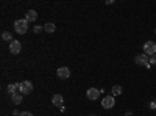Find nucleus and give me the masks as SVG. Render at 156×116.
Listing matches in <instances>:
<instances>
[{
	"label": "nucleus",
	"instance_id": "1",
	"mask_svg": "<svg viewBox=\"0 0 156 116\" xmlns=\"http://www.w3.org/2000/svg\"><path fill=\"white\" fill-rule=\"evenodd\" d=\"M14 30L19 35H25V33H27V30H28V21L27 19H17L14 22Z\"/></svg>",
	"mask_w": 156,
	"mask_h": 116
},
{
	"label": "nucleus",
	"instance_id": "2",
	"mask_svg": "<svg viewBox=\"0 0 156 116\" xmlns=\"http://www.w3.org/2000/svg\"><path fill=\"white\" fill-rule=\"evenodd\" d=\"M134 63L139 64V66H147V68L151 66V64H150V58H148V55H145V54L136 55V57H134Z\"/></svg>",
	"mask_w": 156,
	"mask_h": 116
},
{
	"label": "nucleus",
	"instance_id": "3",
	"mask_svg": "<svg viewBox=\"0 0 156 116\" xmlns=\"http://www.w3.org/2000/svg\"><path fill=\"white\" fill-rule=\"evenodd\" d=\"M31 91H33V83H31V82H28V80H25V82L19 83V93H22L23 96H27V94H30Z\"/></svg>",
	"mask_w": 156,
	"mask_h": 116
},
{
	"label": "nucleus",
	"instance_id": "4",
	"mask_svg": "<svg viewBox=\"0 0 156 116\" xmlns=\"http://www.w3.org/2000/svg\"><path fill=\"white\" fill-rule=\"evenodd\" d=\"M144 54L145 55H150V57L156 55V43L154 41H147L144 44Z\"/></svg>",
	"mask_w": 156,
	"mask_h": 116
},
{
	"label": "nucleus",
	"instance_id": "5",
	"mask_svg": "<svg viewBox=\"0 0 156 116\" xmlns=\"http://www.w3.org/2000/svg\"><path fill=\"white\" fill-rule=\"evenodd\" d=\"M115 105V99H114V96H106V97H103V100H101V107L103 108H112Z\"/></svg>",
	"mask_w": 156,
	"mask_h": 116
},
{
	"label": "nucleus",
	"instance_id": "6",
	"mask_svg": "<svg viewBox=\"0 0 156 116\" xmlns=\"http://www.w3.org/2000/svg\"><path fill=\"white\" fill-rule=\"evenodd\" d=\"M22 50V44L17 41V39H14L12 43H9V54H12V55H17L19 52Z\"/></svg>",
	"mask_w": 156,
	"mask_h": 116
},
{
	"label": "nucleus",
	"instance_id": "7",
	"mask_svg": "<svg viewBox=\"0 0 156 116\" xmlns=\"http://www.w3.org/2000/svg\"><path fill=\"white\" fill-rule=\"evenodd\" d=\"M56 75L59 77L61 80H66V79H69V75H70V69H69V68H66V66L58 68V71H56Z\"/></svg>",
	"mask_w": 156,
	"mask_h": 116
},
{
	"label": "nucleus",
	"instance_id": "8",
	"mask_svg": "<svg viewBox=\"0 0 156 116\" xmlns=\"http://www.w3.org/2000/svg\"><path fill=\"white\" fill-rule=\"evenodd\" d=\"M86 97L89 100H97L100 97V91H98L97 88H89L87 91H86Z\"/></svg>",
	"mask_w": 156,
	"mask_h": 116
},
{
	"label": "nucleus",
	"instance_id": "9",
	"mask_svg": "<svg viewBox=\"0 0 156 116\" xmlns=\"http://www.w3.org/2000/svg\"><path fill=\"white\" fill-rule=\"evenodd\" d=\"M62 96L61 94H55L53 97H51V104H53L55 107H62Z\"/></svg>",
	"mask_w": 156,
	"mask_h": 116
},
{
	"label": "nucleus",
	"instance_id": "10",
	"mask_svg": "<svg viewBox=\"0 0 156 116\" xmlns=\"http://www.w3.org/2000/svg\"><path fill=\"white\" fill-rule=\"evenodd\" d=\"M25 19H27L28 22H34L37 19V13L34 9H28L27 11V16H25Z\"/></svg>",
	"mask_w": 156,
	"mask_h": 116
},
{
	"label": "nucleus",
	"instance_id": "11",
	"mask_svg": "<svg viewBox=\"0 0 156 116\" xmlns=\"http://www.w3.org/2000/svg\"><path fill=\"white\" fill-rule=\"evenodd\" d=\"M22 93H14V94H12L11 96V100H12V104H14V105H19L20 104V102H22Z\"/></svg>",
	"mask_w": 156,
	"mask_h": 116
},
{
	"label": "nucleus",
	"instance_id": "12",
	"mask_svg": "<svg viewBox=\"0 0 156 116\" xmlns=\"http://www.w3.org/2000/svg\"><path fill=\"white\" fill-rule=\"evenodd\" d=\"M44 30H45L47 33H55V32H56V25H55L53 22H47V24L44 25Z\"/></svg>",
	"mask_w": 156,
	"mask_h": 116
},
{
	"label": "nucleus",
	"instance_id": "13",
	"mask_svg": "<svg viewBox=\"0 0 156 116\" xmlns=\"http://www.w3.org/2000/svg\"><path fill=\"white\" fill-rule=\"evenodd\" d=\"M17 89H19V83H11V85H8V93L12 96L14 93H17Z\"/></svg>",
	"mask_w": 156,
	"mask_h": 116
},
{
	"label": "nucleus",
	"instance_id": "14",
	"mask_svg": "<svg viewBox=\"0 0 156 116\" xmlns=\"http://www.w3.org/2000/svg\"><path fill=\"white\" fill-rule=\"evenodd\" d=\"M111 91H112V96H120L122 94V86L120 85H114L111 88Z\"/></svg>",
	"mask_w": 156,
	"mask_h": 116
},
{
	"label": "nucleus",
	"instance_id": "15",
	"mask_svg": "<svg viewBox=\"0 0 156 116\" xmlns=\"http://www.w3.org/2000/svg\"><path fill=\"white\" fill-rule=\"evenodd\" d=\"M2 39H3V41H6V43H12V41H14L9 32H3V33H2Z\"/></svg>",
	"mask_w": 156,
	"mask_h": 116
},
{
	"label": "nucleus",
	"instance_id": "16",
	"mask_svg": "<svg viewBox=\"0 0 156 116\" xmlns=\"http://www.w3.org/2000/svg\"><path fill=\"white\" fill-rule=\"evenodd\" d=\"M44 30V27H41V25H36V27H34V33H41Z\"/></svg>",
	"mask_w": 156,
	"mask_h": 116
},
{
	"label": "nucleus",
	"instance_id": "17",
	"mask_svg": "<svg viewBox=\"0 0 156 116\" xmlns=\"http://www.w3.org/2000/svg\"><path fill=\"white\" fill-rule=\"evenodd\" d=\"M19 116H33V113H30V111H20Z\"/></svg>",
	"mask_w": 156,
	"mask_h": 116
},
{
	"label": "nucleus",
	"instance_id": "18",
	"mask_svg": "<svg viewBox=\"0 0 156 116\" xmlns=\"http://www.w3.org/2000/svg\"><path fill=\"white\" fill-rule=\"evenodd\" d=\"M150 64H154V66H156V55L150 57Z\"/></svg>",
	"mask_w": 156,
	"mask_h": 116
},
{
	"label": "nucleus",
	"instance_id": "19",
	"mask_svg": "<svg viewBox=\"0 0 156 116\" xmlns=\"http://www.w3.org/2000/svg\"><path fill=\"white\" fill-rule=\"evenodd\" d=\"M150 108H153V110H156V102H151V104H150Z\"/></svg>",
	"mask_w": 156,
	"mask_h": 116
},
{
	"label": "nucleus",
	"instance_id": "20",
	"mask_svg": "<svg viewBox=\"0 0 156 116\" xmlns=\"http://www.w3.org/2000/svg\"><path fill=\"white\" fill-rule=\"evenodd\" d=\"M90 116H95V114H90Z\"/></svg>",
	"mask_w": 156,
	"mask_h": 116
},
{
	"label": "nucleus",
	"instance_id": "21",
	"mask_svg": "<svg viewBox=\"0 0 156 116\" xmlns=\"http://www.w3.org/2000/svg\"><path fill=\"white\" fill-rule=\"evenodd\" d=\"M154 33H156V28H154Z\"/></svg>",
	"mask_w": 156,
	"mask_h": 116
}]
</instances>
